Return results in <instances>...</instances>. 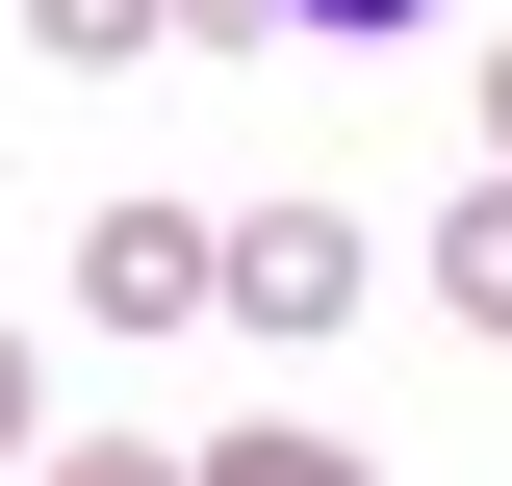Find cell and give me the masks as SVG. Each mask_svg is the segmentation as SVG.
<instances>
[{"instance_id": "6da1fadb", "label": "cell", "mask_w": 512, "mask_h": 486, "mask_svg": "<svg viewBox=\"0 0 512 486\" xmlns=\"http://www.w3.org/2000/svg\"><path fill=\"white\" fill-rule=\"evenodd\" d=\"M77 333H128V359L154 333H231V205H103L77 231Z\"/></svg>"}, {"instance_id": "7a4b0ae2", "label": "cell", "mask_w": 512, "mask_h": 486, "mask_svg": "<svg viewBox=\"0 0 512 486\" xmlns=\"http://www.w3.org/2000/svg\"><path fill=\"white\" fill-rule=\"evenodd\" d=\"M231 333H359V205H231Z\"/></svg>"}, {"instance_id": "3957f363", "label": "cell", "mask_w": 512, "mask_h": 486, "mask_svg": "<svg viewBox=\"0 0 512 486\" xmlns=\"http://www.w3.org/2000/svg\"><path fill=\"white\" fill-rule=\"evenodd\" d=\"M436 307H461V333H512V180H461V205H436Z\"/></svg>"}, {"instance_id": "277c9868", "label": "cell", "mask_w": 512, "mask_h": 486, "mask_svg": "<svg viewBox=\"0 0 512 486\" xmlns=\"http://www.w3.org/2000/svg\"><path fill=\"white\" fill-rule=\"evenodd\" d=\"M205 486H384V461H359V435H282V410H256V435H205Z\"/></svg>"}, {"instance_id": "5b68a950", "label": "cell", "mask_w": 512, "mask_h": 486, "mask_svg": "<svg viewBox=\"0 0 512 486\" xmlns=\"http://www.w3.org/2000/svg\"><path fill=\"white\" fill-rule=\"evenodd\" d=\"M154 26H180V0H26V52H77V77H128Z\"/></svg>"}, {"instance_id": "8992f818", "label": "cell", "mask_w": 512, "mask_h": 486, "mask_svg": "<svg viewBox=\"0 0 512 486\" xmlns=\"http://www.w3.org/2000/svg\"><path fill=\"white\" fill-rule=\"evenodd\" d=\"M282 26H308V52H384V26H436V0H282Z\"/></svg>"}, {"instance_id": "52a82bcc", "label": "cell", "mask_w": 512, "mask_h": 486, "mask_svg": "<svg viewBox=\"0 0 512 486\" xmlns=\"http://www.w3.org/2000/svg\"><path fill=\"white\" fill-rule=\"evenodd\" d=\"M52 486H205V461H154V435H77V461H52Z\"/></svg>"}, {"instance_id": "ba28073f", "label": "cell", "mask_w": 512, "mask_h": 486, "mask_svg": "<svg viewBox=\"0 0 512 486\" xmlns=\"http://www.w3.org/2000/svg\"><path fill=\"white\" fill-rule=\"evenodd\" d=\"M180 52H282V0H180Z\"/></svg>"}, {"instance_id": "9c48e42d", "label": "cell", "mask_w": 512, "mask_h": 486, "mask_svg": "<svg viewBox=\"0 0 512 486\" xmlns=\"http://www.w3.org/2000/svg\"><path fill=\"white\" fill-rule=\"evenodd\" d=\"M26 435H52V359H26V333H0V461H26Z\"/></svg>"}, {"instance_id": "30bf717a", "label": "cell", "mask_w": 512, "mask_h": 486, "mask_svg": "<svg viewBox=\"0 0 512 486\" xmlns=\"http://www.w3.org/2000/svg\"><path fill=\"white\" fill-rule=\"evenodd\" d=\"M487 180H512V52H487Z\"/></svg>"}]
</instances>
